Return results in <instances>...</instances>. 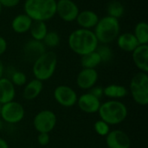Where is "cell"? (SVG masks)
Masks as SVG:
<instances>
[{
  "mask_svg": "<svg viewBox=\"0 0 148 148\" xmlns=\"http://www.w3.org/2000/svg\"><path fill=\"white\" fill-rule=\"evenodd\" d=\"M29 33L32 37V39L36 41L42 42L43 38L45 37L48 30V27L46 24V22L42 21H33L31 27L29 29Z\"/></svg>",
  "mask_w": 148,
  "mask_h": 148,
  "instance_id": "21",
  "label": "cell"
},
{
  "mask_svg": "<svg viewBox=\"0 0 148 148\" xmlns=\"http://www.w3.org/2000/svg\"><path fill=\"white\" fill-rule=\"evenodd\" d=\"M92 95H94L95 97L100 99L103 96V88L101 87H93L90 88L89 92Z\"/></svg>",
  "mask_w": 148,
  "mask_h": 148,
  "instance_id": "32",
  "label": "cell"
},
{
  "mask_svg": "<svg viewBox=\"0 0 148 148\" xmlns=\"http://www.w3.org/2000/svg\"><path fill=\"white\" fill-rule=\"evenodd\" d=\"M132 57L135 66L140 70V72H148V45H139L133 52Z\"/></svg>",
  "mask_w": 148,
  "mask_h": 148,
  "instance_id": "15",
  "label": "cell"
},
{
  "mask_svg": "<svg viewBox=\"0 0 148 148\" xmlns=\"http://www.w3.org/2000/svg\"><path fill=\"white\" fill-rule=\"evenodd\" d=\"M80 12L78 5L72 0H58L56 1V14L58 16L67 23L75 21Z\"/></svg>",
  "mask_w": 148,
  "mask_h": 148,
  "instance_id": "9",
  "label": "cell"
},
{
  "mask_svg": "<svg viewBox=\"0 0 148 148\" xmlns=\"http://www.w3.org/2000/svg\"><path fill=\"white\" fill-rule=\"evenodd\" d=\"M107 12L108 16L116 19H120L123 16L125 13V7L122 3L117 0H113L108 3L107 6Z\"/></svg>",
  "mask_w": 148,
  "mask_h": 148,
  "instance_id": "25",
  "label": "cell"
},
{
  "mask_svg": "<svg viewBox=\"0 0 148 148\" xmlns=\"http://www.w3.org/2000/svg\"><path fill=\"white\" fill-rule=\"evenodd\" d=\"M130 93L134 101L141 106L148 103V75L147 73L139 72L131 79L129 86Z\"/></svg>",
  "mask_w": 148,
  "mask_h": 148,
  "instance_id": "6",
  "label": "cell"
},
{
  "mask_svg": "<svg viewBox=\"0 0 148 148\" xmlns=\"http://www.w3.org/2000/svg\"><path fill=\"white\" fill-rule=\"evenodd\" d=\"M106 143L108 148H130L131 140L121 130H114L106 136Z\"/></svg>",
  "mask_w": 148,
  "mask_h": 148,
  "instance_id": "12",
  "label": "cell"
},
{
  "mask_svg": "<svg viewBox=\"0 0 148 148\" xmlns=\"http://www.w3.org/2000/svg\"><path fill=\"white\" fill-rule=\"evenodd\" d=\"M46 51V47L41 41L29 39L23 47V56L25 61L34 62Z\"/></svg>",
  "mask_w": 148,
  "mask_h": 148,
  "instance_id": "11",
  "label": "cell"
},
{
  "mask_svg": "<svg viewBox=\"0 0 148 148\" xmlns=\"http://www.w3.org/2000/svg\"><path fill=\"white\" fill-rule=\"evenodd\" d=\"M3 127V121L0 119V131H2Z\"/></svg>",
  "mask_w": 148,
  "mask_h": 148,
  "instance_id": "36",
  "label": "cell"
},
{
  "mask_svg": "<svg viewBox=\"0 0 148 148\" xmlns=\"http://www.w3.org/2000/svg\"><path fill=\"white\" fill-rule=\"evenodd\" d=\"M56 54L53 51H45L33 62L32 72L35 79L41 82L50 79L56 72Z\"/></svg>",
  "mask_w": 148,
  "mask_h": 148,
  "instance_id": "5",
  "label": "cell"
},
{
  "mask_svg": "<svg viewBox=\"0 0 148 148\" xmlns=\"http://www.w3.org/2000/svg\"><path fill=\"white\" fill-rule=\"evenodd\" d=\"M0 148H10L8 142L3 138H0Z\"/></svg>",
  "mask_w": 148,
  "mask_h": 148,
  "instance_id": "34",
  "label": "cell"
},
{
  "mask_svg": "<svg viewBox=\"0 0 148 148\" xmlns=\"http://www.w3.org/2000/svg\"><path fill=\"white\" fill-rule=\"evenodd\" d=\"M134 36L140 45L148 43V24L146 22H140L134 27Z\"/></svg>",
  "mask_w": 148,
  "mask_h": 148,
  "instance_id": "24",
  "label": "cell"
},
{
  "mask_svg": "<svg viewBox=\"0 0 148 148\" xmlns=\"http://www.w3.org/2000/svg\"><path fill=\"white\" fill-rule=\"evenodd\" d=\"M116 41H117L118 47L126 52L132 53L140 45L134 33H131V32H125V33L120 34Z\"/></svg>",
  "mask_w": 148,
  "mask_h": 148,
  "instance_id": "18",
  "label": "cell"
},
{
  "mask_svg": "<svg viewBox=\"0 0 148 148\" xmlns=\"http://www.w3.org/2000/svg\"><path fill=\"white\" fill-rule=\"evenodd\" d=\"M23 10L33 21L47 22L56 14V0H25Z\"/></svg>",
  "mask_w": 148,
  "mask_h": 148,
  "instance_id": "2",
  "label": "cell"
},
{
  "mask_svg": "<svg viewBox=\"0 0 148 148\" xmlns=\"http://www.w3.org/2000/svg\"><path fill=\"white\" fill-rule=\"evenodd\" d=\"M76 103L78 104L79 108L86 114L97 113L101 106L100 99L95 97L90 93L82 95L78 98Z\"/></svg>",
  "mask_w": 148,
  "mask_h": 148,
  "instance_id": "14",
  "label": "cell"
},
{
  "mask_svg": "<svg viewBox=\"0 0 148 148\" xmlns=\"http://www.w3.org/2000/svg\"><path fill=\"white\" fill-rule=\"evenodd\" d=\"M24 108L19 102L15 101L3 104L1 106L0 118L9 124H16L23 121L24 117Z\"/></svg>",
  "mask_w": 148,
  "mask_h": 148,
  "instance_id": "7",
  "label": "cell"
},
{
  "mask_svg": "<svg viewBox=\"0 0 148 148\" xmlns=\"http://www.w3.org/2000/svg\"><path fill=\"white\" fill-rule=\"evenodd\" d=\"M16 96V88L11 81L8 78L0 79V104H5L14 101Z\"/></svg>",
  "mask_w": 148,
  "mask_h": 148,
  "instance_id": "17",
  "label": "cell"
},
{
  "mask_svg": "<svg viewBox=\"0 0 148 148\" xmlns=\"http://www.w3.org/2000/svg\"><path fill=\"white\" fill-rule=\"evenodd\" d=\"M10 81L14 84V86L20 87V86H23L26 84L27 77H26V75L21 71H14L11 75Z\"/></svg>",
  "mask_w": 148,
  "mask_h": 148,
  "instance_id": "28",
  "label": "cell"
},
{
  "mask_svg": "<svg viewBox=\"0 0 148 148\" xmlns=\"http://www.w3.org/2000/svg\"><path fill=\"white\" fill-rule=\"evenodd\" d=\"M37 141L42 147L47 146L50 141V136L47 133H39L37 135Z\"/></svg>",
  "mask_w": 148,
  "mask_h": 148,
  "instance_id": "30",
  "label": "cell"
},
{
  "mask_svg": "<svg viewBox=\"0 0 148 148\" xmlns=\"http://www.w3.org/2000/svg\"><path fill=\"white\" fill-rule=\"evenodd\" d=\"M127 95L126 87L117 84H111L103 88V95L112 99H121Z\"/></svg>",
  "mask_w": 148,
  "mask_h": 148,
  "instance_id": "22",
  "label": "cell"
},
{
  "mask_svg": "<svg viewBox=\"0 0 148 148\" xmlns=\"http://www.w3.org/2000/svg\"><path fill=\"white\" fill-rule=\"evenodd\" d=\"M1 106H2V105L0 104V111H1Z\"/></svg>",
  "mask_w": 148,
  "mask_h": 148,
  "instance_id": "38",
  "label": "cell"
},
{
  "mask_svg": "<svg viewBox=\"0 0 148 148\" xmlns=\"http://www.w3.org/2000/svg\"><path fill=\"white\" fill-rule=\"evenodd\" d=\"M57 122L56 114L51 110H42L36 114L33 120V126L38 133L49 134Z\"/></svg>",
  "mask_w": 148,
  "mask_h": 148,
  "instance_id": "8",
  "label": "cell"
},
{
  "mask_svg": "<svg viewBox=\"0 0 148 148\" xmlns=\"http://www.w3.org/2000/svg\"><path fill=\"white\" fill-rule=\"evenodd\" d=\"M42 89H43L42 82L37 79H33L25 85L23 91V97L26 101H32L36 99L42 93Z\"/></svg>",
  "mask_w": 148,
  "mask_h": 148,
  "instance_id": "20",
  "label": "cell"
},
{
  "mask_svg": "<svg viewBox=\"0 0 148 148\" xmlns=\"http://www.w3.org/2000/svg\"><path fill=\"white\" fill-rule=\"evenodd\" d=\"M33 20L25 13L16 15L11 21V29L16 34L29 32Z\"/></svg>",
  "mask_w": 148,
  "mask_h": 148,
  "instance_id": "19",
  "label": "cell"
},
{
  "mask_svg": "<svg viewBox=\"0 0 148 148\" xmlns=\"http://www.w3.org/2000/svg\"><path fill=\"white\" fill-rule=\"evenodd\" d=\"M94 33L101 44H108L117 39L121 34V24L119 19L105 16L99 19L94 28Z\"/></svg>",
  "mask_w": 148,
  "mask_h": 148,
  "instance_id": "3",
  "label": "cell"
},
{
  "mask_svg": "<svg viewBox=\"0 0 148 148\" xmlns=\"http://www.w3.org/2000/svg\"><path fill=\"white\" fill-rule=\"evenodd\" d=\"M54 98L62 107L70 108L76 104L78 97L76 92L70 87L60 85L54 90Z\"/></svg>",
  "mask_w": 148,
  "mask_h": 148,
  "instance_id": "10",
  "label": "cell"
},
{
  "mask_svg": "<svg viewBox=\"0 0 148 148\" xmlns=\"http://www.w3.org/2000/svg\"><path fill=\"white\" fill-rule=\"evenodd\" d=\"M98 113L101 120L109 126L118 125L126 120L127 116V108L123 102L112 100L101 104Z\"/></svg>",
  "mask_w": 148,
  "mask_h": 148,
  "instance_id": "4",
  "label": "cell"
},
{
  "mask_svg": "<svg viewBox=\"0 0 148 148\" xmlns=\"http://www.w3.org/2000/svg\"><path fill=\"white\" fill-rule=\"evenodd\" d=\"M94 127H95V131L96 132V134H99L100 136H107L108 134L110 132L109 125L101 120L97 121L95 123Z\"/></svg>",
  "mask_w": 148,
  "mask_h": 148,
  "instance_id": "29",
  "label": "cell"
},
{
  "mask_svg": "<svg viewBox=\"0 0 148 148\" xmlns=\"http://www.w3.org/2000/svg\"><path fill=\"white\" fill-rule=\"evenodd\" d=\"M7 41L5 40V38L0 36V56L5 53V51L7 50Z\"/></svg>",
  "mask_w": 148,
  "mask_h": 148,
  "instance_id": "33",
  "label": "cell"
},
{
  "mask_svg": "<svg viewBox=\"0 0 148 148\" xmlns=\"http://www.w3.org/2000/svg\"><path fill=\"white\" fill-rule=\"evenodd\" d=\"M98 72L95 69H82L76 77V84L82 89H90L98 80Z\"/></svg>",
  "mask_w": 148,
  "mask_h": 148,
  "instance_id": "13",
  "label": "cell"
},
{
  "mask_svg": "<svg viewBox=\"0 0 148 148\" xmlns=\"http://www.w3.org/2000/svg\"><path fill=\"white\" fill-rule=\"evenodd\" d=\"M3 72H4V67H3V62L0 60V79L3 77Z\"/></svg>",
  "mask_w": 148,
  "mask_h": 148,
  "instance_id": "35",
  "label": "cell"
},
{
  "mask_svg": "<svg viewBox=\"0 0 148 148\" xmlns=\"http://www.w3.org/2000/svg\"><path fill=\"white\" fill-rule=\"evenodd\" d=\"M68 44L74 53L82 56L95 51L99 42L92 29L79 28L69 34Z\"/></svg>",
  "mask_w": 148,
  "mask_h": 148,
  "instance_id": "1",
  "label": "cell"
},
{
  "mask_svg": "<svg viewBox=\"0 0 148 148\" xmlns=\"http://www.w3.org/2000/svg\"><path fill=\"white\" fill-rule=\"evenodd\" d=\"M100 17L96 12L90 10H85L79 12L75 21L80 28L92 29L95 27Z\"/></svg>",
  "mask_w": 148,
  "mask_h": 148,
  "instance_id": "16",
  "label": "cell"
},
{
  "mask_svg": "<svg viewBox=\"0 0 148 148\" xmlns=\"http://www.w3.org/2000/svg\"><path fill=\"white\" fill-rule=\"evenodd\" d=\"M101 63V57L96 51L82 56L81 59V64L83 69H95Z\"/></svg>",
  "mask_w": 148,
  "mask_h": 148,
  "instance_id": "23",
  "label": "cell"
},
{
  "mask_svg": "<svg viewBox=\"0 0 148 148\" xmlns=\"http://www.w3.org/2000/svg\"><path fill=\"white\" fill-rule=\"evenodd\" d=\"M2 10H3V7H2V5L0 4V15H1V13H2Z\"/></svg>",
  "mask_w": 148,
  "mask_h": 148,
  "instance_id": "37",
  "label": "cell"
},
{
  "mask_svg": "<svg viewBox=\"0 0 148 148\" xmlns=\"http://www.w3.org/2000/svg\"><path fill=\"white\" fill-rule=\"evenodd\" d=\"M42 42L45 45V47L56 48L60 43V36L58 35L56 31H54V30L48 31L45 37L42 40Z\"/></svg>",
  "mask_w": 148,
  "mask_h": 148,
  "instance_id": "27",
  "label": "cell"
},
{
  "mask_svg": "<svg viewBox=\"0 0 148 148\" xmlns=\"http://www.w3.org/2000/svg\"><path fill=\"white\" fill-rule=\"evenodd\" d=\"M21 0H0V4L3 8H14L19 4Z\"/></svg>",
  "mask_w": 148,
  "mask_h": 148,
  "instance_id": "31",
  "label": "cell"
},
{
  "mask_svg": "<svg viewBox=\"0 0 148 148\" xmlns=\"http://www.w3.org/2000/svg\"><path fill=\"white\" fill-rule=\"evenodd\" d=\"M101 60V62H110L114 57V53L111 48L108 44H101L98 45L96 50H95Z\"/></svg>",
  "mask_w": 148,
  "mask_h": 148,
  "instance_id": "26",
  "label": "cell"
}]
</instances>
